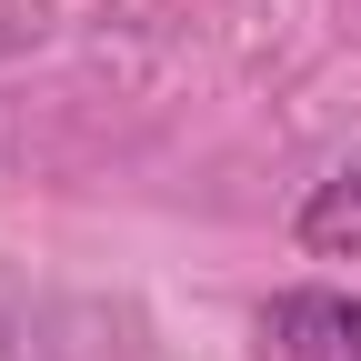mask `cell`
I'll return each mask as SVG.
<instances>
[{
	"instance_id": "6da1fadb",
	"label": "cell",
	"mask_w": 361,
	"mask_h": 361,
	"mask_svg": "<svg viewBox=\"0 0 361 361\" xmlns=\"http://www.w3.org/2000/svg\"><path fill=\"white\" fill-rule=\"evenodd\" d=\"M251 341H261V361H361V301L351 291H271Z\"/></svg>"
},
{
	"instance_id": "7a4b0ae2",
	"label": "cell",
	"mask_w": 361,
	"mask_h": 361,
	"mask_svg": "<svg viewBox=\"0 0 361 361\" xmlns=\"http://www.w3.org/2000/svg\"><path fill=\"white\" fill-rule=\"evenodd\" d=\"M301 251L311 261H361V171L322 180V191L301 201Z\"/></svg>"
}]
</instances>
